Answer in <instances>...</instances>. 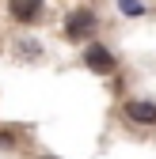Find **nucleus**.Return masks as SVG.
I'll list each match as a JSON object with an SVG mask.
<instances>
[{
  "label": "nucleus",
  "instance_id": "f03ea898",
  "mask_svg": "<svg viewBox=\"0 0 156 159\" xmlns=\"http://www.w3.org/2000/svg\"><path fill=\"white\" fill-rule=\"evenodd\" d=\"M84 65H88L91 72L107 76V72H114V57H110L107 46H88V49H84Z\"/></svg>",
  "mask_w": 156,
  "mask_h": 159
},
{
  "label": "nucleus",
  "instance_id": "7ed1b4c3",
  "mask_svg": "<svg viewBox=\"0 0 156 159\" xmlns=\"http://www.w3.org/2000/svg\"><path fill=\"white\" fill-rule=\"evenodd\" d=\"M122 114L129 117L133 125H156V106H152V102H141V98L126 102V106H122Z\"/></svg>",
  "mask_w": 156,
  "mask_h": 159
},
{
  "label": "nucleus",
  "instance_id": "20e7f679",
  "mask_svg": "<svg viewBox=\"0 0 156 159\" xmlns=\"http://www.w3.org/2000/svg\"><path fill=\"white\" fill-rule=\"evenodd\" d=\"M8 11L19 23H34V19L42 15V0H8Z\"/></svg>",
  "mask_w": 156,
  "mask_h": 159
},
{
  "label": "nucleus",
  "instance_id": "f257e3e1",
  "mask_svg": "<svg viewBox=\"0 0 156 159\" xmlns=\"http://www.w3.org/2000/svg\"><path fill=\"white\" fill-rule=\"evenodd\" d=\"M91 27H95V15L88 11V8H76L69 19H65V38H72V42H80L84 34H91Z\"/></svg>",
  "mask_w": 156,
  "mask_h": 159
}]
</instances>
